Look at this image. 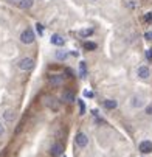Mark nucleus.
Segmentation results:
<instances>
[{
  "label": "nucleus",
  "mask_w": 152,
  "mask_h": 157,
  "mask_svg": "<svg viewBox=\"0 0 152 157\" xmlns=\"http://www.w3.org/2000/svg\"><path fill=\"white\" fill-rule=\"evenodd\" d=\"M17 67L22 72H30V70H33V67H34V59L30 58V56H25V58H22L17 62Z\"/></svg>",
  "instance_id": "nucleus-1"
},
{
  "label": "nucleus",
  "mask_w": 152,
  "mask_h": 157,
  "mask_svg": "<svg viewBox=\"0 0 152 157\" xmlns=\"http://www.w3.org/2000/svg\"><path fill=\"white\" fill-rule=\"evenodd\" d=\"M34 39H36V36H34V31H33L31 28H27V30H24V31L20 33V42L25 44V45H30V44H33Z\"/></svg>",
  "instance_id": "nucleus-2"
},
{
  "label": "nucleus",
  "mask_w": 152,
  "mask_h": 157,
  "mask_svg": "<svg viewBox=\"0 0 152 157\" xmlns=\"http://www.w3.org/2000/svg\"><path fill=\"white\" fill-rule=\"evenodd\" d=\"M75 145L78 148H85L87 145H89V137H87L84 132H78L76 137H75Z\"/></svg>",
  "instance_id": "nucleus-3"
},
{
  "label": "nucleus",
  "mask_w": 152,
  "mask_h": 157,
  "mask_svg": "<svg viewBox=\"0 0 152 157\" xmlns=\"http://www.w3.org/2000/svg\"><path fill=\"white\" fill-rule=\"evenodd\" d=\"M138 149L141 154H150L152 152V142L150 140H143L138 145Z\"/></svg>",
  "instance_id": "nucleus-4"
},
{
  "label": "nucleus",
  "mask_w": 152,
  "mask_h": 157,
  "mask_svg": "<svg viewBox=\"0 0 152 157\" xmlns=\"http://www.w3.org/2000/svg\"><path fill=\"white\" fill-rule=\"evenodd\" d=\"M137 75H138V78H141V79H147L149 75H150L149 67H147V65H140L138 70H137Z\"/></svg>",
  "instance_id": "nucleus-5"
},
{
  "label": "nucleus",
  "mask_w": 152,
  "mask_h": 157,
  "mask_svg": "<svg viewBox=\"0 0 152 157\" xmlns=\"http://www.w3.org/2000/svg\"><path fill=\"white\" fill-rule=\"evenodd\" d=\"M43 103H45L47 107H50V109H53V110H57V109H59V103H57L56 98H53V97H47Z\"/></svg>",
  "instance_id": "nucleus-6"
},
{
  "label": "nucleus",
  "mask_w": 152,
  "mask_h": 157,
  "mask_svg": "<svg viewBox=\"0 0 152 157\" xmlns=\"http://www.w3.org/2000/svg\"><path fill=\"white\" fill-rule=\"evenodd\" d=\"M3 120L8 121V123L14 121V120H16V112H14L13 109H6V110L3 112Z\"/></svg>",
  "instance_id": "nucleus-7"
},
{
  "label": "nucleus",
  "mask_w": 152,
  "mask_h": 157,
  "mask_svg": "<svg viewBox=\"0 0 152 157\" xmlns=\"http://www.w3.org/2000/svg\"><path fill=\"white\" fill-rule=\"evenodd\" d=\"M48 81H50L51 86H59V84L64 82V75H51L48 78Z\"/></svg>",
  "instance_id": "nucleus-8"
},
{
  "label": "nucleus",
  "mask_w": 152,
  "mask_h": 157,
  "mask_svg": "<svg viewBox=\"0 0 152 157\" xmlns=\"http://www.w3.org/2000/svg\"><path fill=\"white\" fill-rule=\"evenodd\" d=\"M62 152H64V148H62V145H61V143L53 145V146H51V149H50V154H51L53 157H57V155H61Z\"/></svg>",
  "instance_id": "nucleus-9"
},
{
  "label": "nucleus",
  "mask_w": 152,
  "mask_h": 157,
  "mask_svg": "<svg viewBox=\"0 0 152 157\" xmlns=\"http://www.w3.org/2000/svg\"><path fill=\"white\" fill-rule=\"evenodd\" d=\"M50 42L53 44V45H57V47H61V45H64V44H65L64 37L59 36V34H53V36L50 37Z\"/></svg>",
  "instance_id": "nucleus-10"
},
{
  "label": "nucleus",
  "mask_w": 152,
  "mask_h": 157,
  "mask_svg": "<svg viewBox=\"0 0 152 157\" xmlns=\"http://www.w3.org/2000/svg\"><path fill=\"white\" fill-rule=\"evenodd\" d=\"M34 5V0H19V8L20 10H30Z\"/></svg>",
  "instance_id": "nucleus-11"
},
{
  "label": "nucleus",
  "mask_w": 152,
  "mask_h": 157,
  "mask_svg": "<svg viewBox=\"0 0 152 157\" xmlns=\"http://www.w3.org/2000/svg\"><path fill=\"white\" fill-rule=\"evenodd\" d=\"M62 100L67 101V103H73L76 98H75V95H73L70 90H64V92H62Z\"/></svg>",
  "instance_id": "nucleus-12"
},
{
  "label": "nucleus",
  "mask_w": 152,
  "mask_h": 157,
  "mask_svg": "<svg viewBox=\"0 0 152 157\" xmlns=\"http://www.w3.org/2000/svg\"><path fill=\"white\" fill-rule=\"evenodd\" d=\"M104 106L107 107V109H110V110H113L117 106H118V103L115 101V100H104Z\"/></svg>",
  "instance_id": "nucleus-13"
},
{
  "label": "nucleus",
  "mask_w": 152,
  "mask_h": 157,
  "mask_svg": "<svg viewBox=\"0 0 152 157\" xmlns=\"http://www.w3.org/2000/svg\"><path fill=\"white\" fill-rule=\"evenodd\" d=\"M144 103H143V100L140 98V97H134L132 98V107H135V109H138V107H141Z\"/></svg>",
  "instance_id": "nucleus-14"
},
{
  "label": "nucleus",
  "mask_w": 152,
  "mask_h": 157,
  "mask_svg": "<svg viewBox=\"0 0 152 157\" xmlns=\"http://www.w3.org/2000/svg\"><path fill=\"white\" fill-rule=\"evenodd\" d=\"M126 8H129V10H135L137 6H138V2L137 0H126Z\"/></svg>",
  "instance_id": "nucleus-15"
},
{
  "label": "nucleus",
  "mask_w": 152,
  "mask_h": 157,
  "mask_svg": "<svg viewBox=\"0 0 152 157\" xmlns=\"http://www.w3.org/2000/svg\"><path fill=\"white\" fill-rule=\"evenodd\" d=\"M96 47H98V45H96L95 42H85V44H84V48H85V50H96Z\"/></svg>",
  "instance_id": "nucleus-16"
},
{
  "label": "nucleus",
  "mask_w": 152,
  "mask_h": 157,
  "mask_svg": "<svg viewBox=\"0 0 152 157\" xmlns=\"http://www.w3.org/2000/svg\"><path fill=\"white\" fill-rule=\"evenodd\" d=\"M56 58H57L59 61H62V59H65V58H67V53H65V52H62V50H57V52H56Z\"/></svg>",
  "instance_id": "nucleus-17"
},
{
  "label": "nucleus",
  "mask_w": 152,
  "mask_h": 157,
  "mask_svg": "<svg viewBox=\"0 0 152 157\" xmlns=\"http://www.w3.org/2000/svg\"><path fill=\"white\" fill-rule=\"evenodd\" d=\"M79 34H81V36H84V37L92 36V34H93V30H82V31H79Z\"/></svg>",
  "instance_id": "nucleus-18"
},
{
  "label": "nucleus",
  "mask_w": 152,
  "mask_h": 157,
  "mask_svg": "<svg viewBox=\"0 0 152 157\" xmlns=\"http://www.w3.org/2000/svg\"><path fill=\"white\" fill-rule=\"evenodd\" d=\"M78 103H79V109H81V112H79V114L82 115V114H84V112H85V106H84V103H82V100H79Z\"/></svg>",
  "instance_id": "nucleus-19"
},
{
  "label": "nucleus",
  "mask_w": 152,
  "mask_h": 157,
  "mask_svg": "<svg viewBox=\"0 0 152 157\" xmlns=\"http://www.w3.org/2000/svg\"><path fill=\"white\" fill-rule=\"evenodd\" d=\"M146 115H150L152 117V104L146 106Z\"/></svg>",
  "instance_id": "nucleus-20"
},
{
  "label": "nucleus",
  "mask_w": 152,
  "mask_h": 157,
  "mask_svg": "<svg viewBox=\"0 0 152 157\" xmlns=\"http://www.w3.org/2000/svg\"><path fill=\"white\" fill-rule=\"evenodd\" d=\"M81 76H85V64L84 62H81Z\"/></svg>",
  "instance_id": "nucleus-21"
},
{
  "label": "nucleus",
  "mask_w": 152,
  "mask_h": 157,
  "mask_svg": "<svg viewBox=\"0 0 152 157\" xmlns=\"http://www.w3.org/2000/svg\"><path fill=\"white\" fill-rule=\"evenodd\" d=\"M36 30H37V33H39V34H43V27H42L40 24H37V25H36Z\"/></svg>",
  "instance_id": "nucleus-22"
},
{
  "label": "nucleus",
  "mask_w": 152,
  "mask_h": 157,
  "mask_svg": "<svg viewBox=\"0 0 152 157\" xmlns=\"http://www.w3.org/2000/svg\"><path fill=\"white\" fill-rule=\"evenodd\" d=\"M146 59L152 61V50H146Z\"/></svg>",
  "instance_id": "nucleus-23"
},
{
  "label": "nucleus",
  "mask_w": 152,
  "mask_h": 157,
  "mask_svg": "<svg viewBox=\"0 0 152 157\" xmlns=\"http://www.w3.org/2000/svg\"><path fill=\"white\" fill-rule=\"evenodd\" d=\"M144 19H146V22H149V24H152V13H147Z\"/></svg>",
  "instance_id": "nucleus-24"
},
{
  "label": "nucleus",
  "mask_w": 152,
  "mask_h": 157,
  "mask_svg": "<svg viewBox=\"0 0 152 157\" xmlns=\"http://www.w3.org/2000/svg\"><path fill=\"white\" fill-rule=\"evenodd\" d=\"M3 134H5V126L2 124V121H0V137H2Z\"/></svg>",
  "instance_id": "nucleus-25"
},
{
  "label": "nucleus",
  "mask_w": 152,
  "mask_h": 157,
  "mask_svg": "<svg viewBox=\"0 0 152 157\" xmlns=\"http://www.w3.org/2000/svg\"><path fill=\"white\" fill-rule=\"evenodd\" d=\"M144 37H146L147 40H152V31H147V33L144 34Z\"/></svg>",
  "instance_id": "nucleus-26"
},
{
  "label": "nucleus",
  "mask_w": 152,
  "mask_h": 157,
  "mask_svg": "<svg viewBox=\"0 0 152 157\" xmlns=\"http://www.w3.org/2000/svg\"><path fill=\"white\" fill-rule=\"evenodd\" d=\"M9 2H19V0H9Z\"/></svg>",
  "instance_id": "nucleus-27"
}]
</instances>
